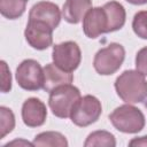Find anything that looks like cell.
Here are the masks:
<instances>
[{
    "label": "cell",
    "mask_w": 147,
    "mask_h": 147,
    "mask_svg": "<svg viewBox=\"0 0 147 147\" xmlns=\"http://www.w3.org/2000/svg\"><path fill=\"white\" fill-rule=\"evenodd\" d=\"M74 80V75L60 69L54 63H48L44 67V86L46 92H51L57 86L71 84Z\"/></svg>",
    "instance_id": "cell-12"
},
{
    "label": "cell",
    "mask_w": 147,
    "mask_h": 147,
    "mask_svg": "<svg viewBox=\"0 0 147 147\" xmlns=\"http://www.w3.org/2000/svg\"><path fill=\"white\" fill-rule=\"evenodd\" d=\"M33 146H57V147H67L68 141L65 137L56 131H46L37 134L33 139Z\"/></svg>",
    "instance_id": "cell-16"
},
{
    "label": "cell",
    "mask_w": 147,
    "mask_h": 147,
    "mask_svg": "<svg viewBox=\"0 0 147 147\" xmlns=\"http://www.w3.org/2000/svg\"><path fill=\"white\" fill-rule=\"evenodd\" d=\"M47 117V109L45 103L37 98H29L22 106V119L29 127L41 126Z\"/></svg>",
    "instance_id": "cell-11"
},
{
    "label": "cell",
    "mask_w": 147,
    "mask_h": 147,
    "mask_svg": "<svg viewBox=\"0 0 147 147\" xmlns=\"http://www.w3.org/2000/svg\"><path fill=\"white\" fill-rule=\"evenodd\" d=\"M117 95L126 103H139L147 98V80L138 70H125L115 80Z\"/></svg>",
    "instance_id": "cell-1"
},
{
    "label": "cell",
    "mask_w": 147,
    "mask_h": 147,
    "mask_svg": "<svg viewBox=\"0 0 147 147\" xmlns=\"http://www.w3.org/2000/svg\"><path fill=\"white\" fill-rule=\"evenodd\" d=\"M136 68L139 72L147 76V47L138 51L136 55Z\"/></svg>",
    "instance_id": "cell-21"
},
{
    "label": "cell",
    "mask_w": 147,
    "mask_h": 147,
    "mask_svg": "<svg viewBox=\"0 0 147 147\" xmlns=\"http://www.w3.org/2000/svg\"><path fill=\"white\" fill-rule=\"evenodd\" d=\"M1 92L7 93L11 88V75L8 65L5 61H1Z\"/></svg>",
    "instance_id": "cell-20"
},
{
    "label": "cell",
    "mask_w": 147,
    "mask_h": 147,
    "mask_svg": "<svg viewBox=\"0 0 147 147\" xmlns=\"http://www.w3.org/2000/svg\"><path fill=\"white\" fill-rule=\"evenodd\" d=\"M101 113L102 107L99 99L94 95L87 94L83 98L80 96V99L75 103L70 114V118L75 125L85 127L95 123L99 119Z\"/></svg>",
    "instance_id": "cell-5"
},
{
    "label": "cell",
    "mask_w": 147,
    "mask_h": 147,
    "mask_svg": "<svg viewBox=\"0 0 147 147\" xmlns=\"http://www.w3.org/2000/svg\"><path fill=\"white\" fill-rule=\"evenodd\" d=\"M125 59V49L121 44L110 42L108 46L99 49L93 60L95 71L102 76L115 74Z\"/></svg>",
    "instance_id": "cell-4"
},
{
    "label": "cell",
    "mask_w": 147,
    "mask_h": 147,
    "mask_svg": "<svg viewBox=\"0 0 147 147\" xmlns=\"http://www.w3.org/2000/svg\"><path fill=\"white\" fill-rule=\"evenodd\" d=\"M102 7L108 17L109 32H114L122 29L126 20V13L123 5L117 1H109V2H106Z\"/></svg>",
    "instance_id": "cell-14"
},
{
    "label": "cell",
    "mask_w": 147,
    "mask_h": 147,
    "mask_svg": "<svg viewBox=\"0 0 147 147\" xmlns=\"http://www.w3.org/2000/svg\"><path fill=\"white\" fill-rule=\"evenodd\" d=\"M79 99V90L71 84H65L57 86L49 92L48 106L53 115L60 118H67L70 117L71 110Z\"/></svg>",
    "instance_id": "cell-3"
},
{
    "label": "cell",
    "mask_w": 147,
    "mask_h": 147,
    "mask_svg": "<svg viewBox=\"0 0 147 147\" xmlns=\"http://www.w3.org/2000/svg\"><path fill=\"white\" fill-rule=\"evenodd\" d=\"M29 20L44 22L55 30L61 21V11L59 6L53 2L39 1L31 7L29 11Z\"/></svg>",
    "instance_id": "cell-10"
},
{
    "label": "cell",
    "mask_w": 147,
    "mask_h": 147,
    "mask_svg": "<svg viewBox=\"0 0 147 147\" xmlns=\"http://www.w3.org/2000/svg\"><path fill=\"white\" fill-rule=\"evenodd\" d=\"M129 3H132V5H145L147 3V0H126Z\"/></svg>",
    "instance_id": "cell-23"
},
{
    "label": "cell",
    "mask_w": 147,
    "mask_h": 147,
    "mask_svg": "<svg viewBox=\"0 0 147 147\" xmlns=\"http://www.w3.org/2000/svg\"><path fill=\"white\" fill-rule=\"evenodd\" d=\"M24 36L28 44L38 51H44L53 44V29L40 21L29 20Z\"/></svg>",
    "instance_id": "cell-8"
},
{
    "label": "cell",
    "mask_w": 147,
    "mask_h": 147,
    "mask_svg": "<svg viewBox=\"0 0 147 147\" xmlns=\"http://www.w3.org/2000/svg\"><path fill=\"white\" fill-rule=\"evenodd\" d=\"M129 145H130V146H147V136L133 138V139L129 142Z\"/></svg>",
    "instance_id": "cell-22"
},
{
    "label": "cell",
    "mask_w": 147,
    "mask_h": 147,
    "mask_svg": "<svg viewBox=\"0 0 147 147\" xmlns=\"http://www.w3.org/2000/svg\"><path fill=\"white\" fill-rule=\"evenodd\" d=\"M132 29L139 38L147 39V10H140L134 15Z\"/></svg>",
    "instance_id": "cell-19"
},
{
    "label": "cell",
    "mask_w": 147,
    "mask_h": 147,
    "mask_svg": "<svg viewBox=\"0 0 147 147\" xmlns=\"http://www.w3.org/2000/svg\"><path fill=\"white\" fill-rule=\"evenodd\" d=\"M83 31L86 37L94 39L102 33H109V22L103 7L91 8L83 18Z\"/></svg>",
    "instance_id": "cell-9"
},
{
    "label": "cell",
    "mask_w": 147,
    "mask_h": 147,
    "mask_svg": "<svg viewBox=\"0 0 147 147\" xmlns=\"http://www.w3.org/2000/svg\"><path fill=\"white\" fill-rule=\"evenodd\" d=\"M15 126V116L14 113L7 108L1 106L0 107V139H3L8 133L13 131Z\"/></svg>",
    "instance_id": "cell-18"
},
{
    "label": "cell",
    "mask_w": 147,
    "mask_h": 147,
    "mask_svg": "<svg viewBox=\"0 0 147 147\" xmlns=\"http://www.w3.org/2000/svg\"><path fill=\"white\" fill-rule=\"evenodd\" d=\"M85 147H92V146H98V147H115L116 146V140L113 133L103 130L94 131L88 134L84 142Z\"/></svg>",
    "instance_id": "cell-17"
},
{
    "label": "cell",
    "mask_w": 147,
    "mask_h": 147,
    "mask_svg": "<svg viewBox=\"0 0 147 147\" xmlns=\"http://www.w3.org/2000/svg\"><path fill=\"white\" fill-rule=\"evenodd\" d=\"M145 107H146V108H147V101H146V103H145Z\"/></svg>",
    "instance_id": "cell-24"
},
{
    "label": "cell",
    "mask_w": 147,
    "mask_h": 147,
    "mask_svg": "<svg viewBox=\"0 0 147 147\" xmlns=\"http://www.w3.org/2000/svg\"><path fill=\"white\" fill-rule=\"evenodd\" d=\"M28 0H0V13L8 20L21 17L26 8Z\"/></svg>",
    "instance_id": "cell-15"
},
{
    "label": "cell",
    "mask_w": 147,
    "mask_h": 147,
    "mask_svg": "<svg viewBox=\"0 0 147 147\" xmlns=\"http://www.w3.org/2000/svg\"><path fill=\"white\" fill-rule=\"evenodd\" d=\"M52 59L54 64L60 69L67 72H72L80 64L82 52L77 42L64 41L53 46Z\"/></svg>",
    "instance_id": "cell-7"
},
{
    "label": "cell",
    "mask_w": 147,
    "mask_h": 147,
    "mask_svg": "<svg viewBox=\"0 0 147 147\" xmlns=\"http://www.w3.org/2000/svg\"><path fill=\"white\" fill-rule=\"evenodd\" d=\"M92 8V0H65L62 15L63 18L71 24L79 23Z\"/></svg>",
    "instance_id": "cell-13"
},
{
    "label": "cell",
    "mask_w": 147,
    "mask_h": 147,
    "mask_svg": "<svg viewBox=\"0 0 147 147\" xmlns=\"http://www.w3.org/2000/svg\"><path fill=\"white\" fill-rule=\"evenodd\" d=\"M16 82L23 90L38 91L44 86V68L36 60L22 61L16 69Z\"/></svg>",
    "instance_id": "cell-6"
},
{
    "label": "cell",
    "mask_w": 147,
    "mask_h": 147,
    "mask_svg": "<svg viewBox=\"0 0 147 147\" xmlns=\"http://www.w3.org/2000/svg\"><path fill=\"white\" fill-rule=\"evenodd\" d=\"M109 119L113 126L123 133H138L145 126V115L130 103L117 107L109 115Z\"/></svg>",
    "instance_id": "cell-2"
}]
</instances>
